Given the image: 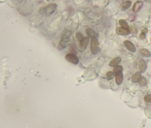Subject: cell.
I'll return each mask as SVG.
<instances>
[{"label":"cell","instance_id":"3957f363","mask_svg":"<svg viewBox=\"0 0 151 128\" xmlns=\"http://www.w3.org/2000/svg\"><path fill=\"white\" fill-rule=\"evenodd\" d=\"M99 42L97 38H93L91 40L90 49L92 53L94 55L97 54L99 50L98 47Z\"/></svg>","mask_w":151,"mask_h":128},{"label":"cell","instance_id":"44dd1931","mask_svg":"<svg viewBox=\"0 0 151 128\" xmlns=\"http://www.w3.org/2000/svg\"><path fill=\"white\" fill-rule=\"evenodd\" d=\"M144 100L146 102L151 104V94H147L144 96Z\"/></svg>","mask_w":151,"mask_h":128},{"label":"cell","instance_id":"8fae6325","mask_svg":"<svg viewBox=\"0 0 151 128\" xmlns=\"http://www.w3.org/2000/svg\"><path fill=\"white\" fill-rule=\"evenodd\" d=\"M116 31L119 34L122 35H128L130 32L129 29L122 28L121 27L117 28Z\"/></svg>","mask_w":151,"mask_h":128},{"label":"cell","instance_id":"8992f818","mask_svg":"<svg viewBox=\"0 0 151 128\" xmlns=\"http://www.w3.org/2000/svg\"><path fill=\"white\" fill-rule=\"evenodd\" d=\"M124 44L125 47L128 50L132 52H135L136 51V48L133 43L129 40H126L124 42Z\"/></svg>","mask_w":151,"mask_h":128},{"label":"cell","instance_id":"ac0fdd59","mask_svg":"<svg viewBox=\"0 0 151 128\" xmlns=\"http://www.w3.org/2000/svg\"><path fill=\"white\" fill-rule=\"evenodd\" d=\"M123 70V67L121 65H117L115 67V68H113V72L114 73H117V72H122Z\"/></svg>","mask_w":151,"mask_h":128},{"label":"cell","instance_id":"5bb4252c","mask_svg":"<svg viewBox=\"0 0 151 128\" xmlns=\"http://www.w3.org/2000/svg\"><path fill=\"white\" fill-rule=\"evenodd\" d=\"M139 52L140 54L144 56L149 57L151 56V53L147 49H145V48L141 49L140 50Z\"/></svg>","mask_w":151,"mask_h":128},{"label":"cell","instance_id":"7c38bea8","mask_svg":"<svg viewBox=\"0 0 151 128\" xmlns=\"http://www.w3.org/2000/svg\"><path fill=\"white\" fill-rule=\"evenodd\" d=\"M121 58L120 57H117L114 58L109 63V65L111 67H116L117 66L121 63Z\"/></svg>","mask_w":151,"mask_h":128},{"label":"cell","instance_id":"7a4b0ae2","mask_svg":"<svg viewBox=\"0 0 151 128\" xmlns=\"http://www.w3.org/2000/svg\"><path fill=\"white\" fill-rule=\"evenodd\" d=\"M72 32L68 30L65 31L63 33L59 44V46L61 48V49H64L67 47Z\"/></svg>","mask_w":151,"mask_h":128},{"label":"cell","instance_id":"d6986e66","mask_svg":"<svg viewBox=\"0 0 151 128\" xmlns=\"http://www.w3.org/2000/svg\"><path fill=\"white\" fill-rule=\"evenodd\" d=\"M76 38L77 40L80 42L84 38L83 36L80 32H77L76 34Z\"/></svg>","mask_w":151,"mask_h":128},{"label":"cell","instance_id":"277c9868","mask_svg":"<svg viewBox=\"0 0 151 128\" xmlns=\"http://www.w3.org/2000/svg\"><path fill=\"white\" fill-rule=\"evenodd\" d=\"M65 59L72 64H77L79 62V59L77 56L74 53H68L65 56Z\"/></svg>","mask_w":151,"mask_h":128},{"label":"cell","instance_id":"52a82bcc","mask_svg":"<svg viewBox=\"0 0 151 128\" xmlns=\"http://www.w3.org/2000/svg\"><path fill=\"white\" fill-rule=\"evenodd\" d=\"M143 6V3L141 1H137L134 4L132 10L134 12H137L140 11Z\"/></svg>","mask_w":151,"mask_h":128},{"label":"cell","instance_id":"5b68a950","mask_svg":"<svg viewBox=\"0 0 151 128\" xmlns=\"http://www.w3.org/2000/svg\"><path fill=\"white\" fill-rule=\"evenodd\" d=\"M89 41V38L88 36L84 37L81 40L79 43V47L81 51L83 52L85 51Z\"/></svg>","mask_w":151,"mask_h":128},{"label":"cell","instance_id":"9a60e30c","mask_svg":"<svg viewBox=\"0 0 151 128\" xmlns=\"http://www.w3.org/2000/svg\"><path fill=\"white\" fill-rule=\"evenodd\" d=\"M119 23L121 27L129 29V27L128 26V24L125 20H122V19L119 20Z\"/></svg>","mask_w":151,"mask_h":128},{"label":"cell","instance_id":"cb8c5ba5","mask_svg":"<svg viewBox=\"0 0 151 128\" xmlns=\"http://www.w3.org/2000/svg\"><path fill=\"white\" fill-rule=\"evenodd\" d=\"M147 28H143V29L142 30V32H143L144 33H147Z\"/></svg>","mask_w":151,"mask_h":128},{"label":"cell","instance_id":"d4e9b609","mask_svg":"<svg viewBox=\"0 0 151 128\" xmlns=\"http://www.w3.org/2000/svg\"></svg>","mask_w":151,"mask_h":128},{"label":"cell","instance_id":"7402d4cb","mask_svg":"<svg viewBox=\"0 0 151 128\" xmlns=\"http://www.w3.org/2000/svg\"><path fill=\"white\" fill-rule=\"evenodd\" d=\"M129 30L130 32L132 33H136L137 32L136 29V28H134L133 27H130Z\"/></svg>","mask_w":151,"mask_h":128},{"label":"cell","instance_id":"9c48e42d","mask_svg":"<svg viewBox=\"0 0 151 128\" xmlns=\"http://www.w3.org/2000/svg\"><path fill=\"white\" fill-rule=\"evenodd\" d=\"M147 68L146 62L143 59L140 60L139 62V68L141 72H144L146 71Z\"/></svg>","mask_w":151,"mask_h":128},{"label":"cell","instance_id":"4fadbf2b","mask_svg":"<svg viewBox=\"0 0 151 128\" xmlns=\"http://www.w3.org/2000/svg\"><path fill=\"white\" fill-rule=\"evenodd\" d=\"M141 73L140 72H135L132 77V79L133 82L136 83L139 81L140 78H141Z\"/></svg>","mask_w":151,"mask_h":128},{"label":"cell","instance_id":"603a6c76","mask_svg":"<svg viewBox=\"0 0 151 128\" xmlns=\"http://www.w3.org/2000/svg\"><path fill=\"white\" fill-rule=\"evenodd\" d=\"M140 38L141 40H144L146 38V35L143 32H141L139 35Z\"/></svg>","mask_w":151,"mask_h":128},{"label":"cell","instance_id":"6da1fadb","mask_svg":"<svg viewBox=\"0 0 151 128\" xmlns=\"http://www.w3.org/2000/svg\"><path fill=\"white\" fill-rule=\"evenodd\" d=\"M57 7V5L56 4H49L46 6L40 8L39 12L42 15L49 16L55 12Z\"/></svg>","mask_w":151,"mask_h":128},{"label":"cell","instance_id":"ffe728a7","mask_svg":"<svg viewBox=\"0 0 151 128\" xmlns=\"http://www.w3.org/2000/svg\"><path fill=\"white\" fill-rule=\"evenodd\" d=\"M106 75L108 79L110 80L113 79V76H114V72L112 71H109L107 72Z\"/></svg>","mask_w":151,"mask_h":128},{"label":"cell","instance_id":"2e32d148","mask_svg":"<svg viewBox=\"0 0 151 128\" xmlns=\"http://www.w3.org/2000/svg\"><path fill=\"white\" fill-rule=\"evenodd\" d=\"M132 2L130 0H126L122 4V8L125 9H127L131 5Z\"/></svg>","mask_w":151,"mask_h":128},{"label":"cell","instance_id":"30bf717a","mask_svg":"<svg viewBox=\"0 0 151 128\" xmlns=\"http://www.w3.org/2000/svg\"><path fill=\"white\" fill-rule=\"evenodd\" d=\"M86 33L87 35L89 37L93 38H97L98 34L96 32L91 28H88L86 30Z\"/></svg>","mask_w":151,"mask_h":128},{"label":"cell","instance_id":"ba28073f","mask_svg":"<svg viewBox=\"0 0 151 128\" xmlns=\"http://www.w3.org/2000/svg\"><path fill=\"white\" fill-rule=\"evenodd\" d=\"M115 81L117 85H120L123 80V75L122 72H120L115 74Z\"/></svg>","mask_w":151,"mask_h":128},{"label":"cell","instance_id":"e0dca14e","mask_svg":"<svg viewBox=\"0 0 151 128\" xmlns=\"http://www.w3.org/2000/svg\"><path fill=\"white\" fill-rule=\"evenodd\" d=\"M138 82L140 84L143 86H145L147 84V80H146V78L143 76L141 77Z\"/></svg>","mask_w":151,"mask_h":128}]
</instances>
